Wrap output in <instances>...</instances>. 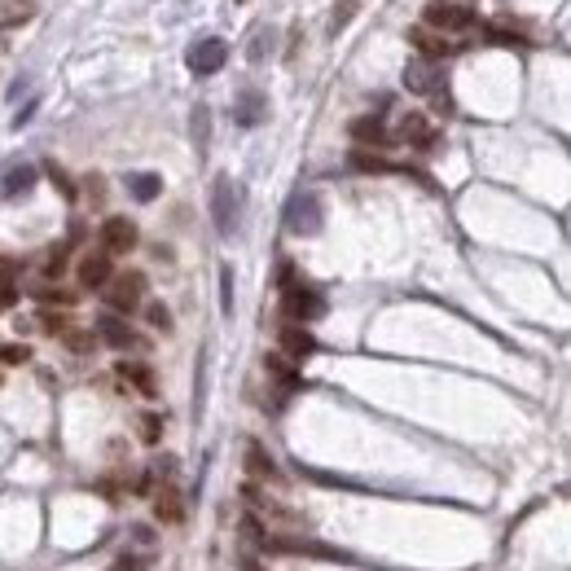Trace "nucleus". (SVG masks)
Masks as SVG:
<instances>
[{
	"mask_svg": "<svg viewBox=\"0 0 571 571\" xmlns=\"http://www.w3.org/2000/svg\"><path fill=\"white\" fill-rule=\"evenodd\" d=\"M422 22H427L431 31H440V35H461V31H475L479 13H475L470 4H457V0H427Z\"/></svg>",
	"mask_w": 571,
	"mask_h": 571,
	"instance_id": "obj_1",
	"label": "nucleus"
},
{
	"mask_svg": "<svg viewBox=\"0 0 571 571\" xmlns=\"http://www.w3.org/2000/svg\"><path fill=\"white\" fill-rule=\"evenodd\" d=\"M145 273H136V268H127V273H119L106 282V304H111L114 317H127V313H136L141 304H145Z\"/></svg>",
	"mask_w": 571,
	"mask_h": 571,
	"instance_id": "obj_2",
	"label": "nucleus"
},
{
	"mask_svg": "<svg viewBox=\"0 0 571 571\" xmlns=\"http://www.w3.org/2000/svg\"><path fill=\"white\" fill-rule=\"evenodd\" d=\"M212 220L225 237H233L242 225V185H233L228 176H216L212 185Z\"/></svg>",
	"mask_w": 571,
	"mask_h": 571,
	"instance_id": "obj_3",
	"label": "nucleus"
},
{
	"mask_svg": "<svg viewBox=\"0 0 571 571\" xmlns=\"http://www.w3.org/2000/svg\"><path fill=\"white\" fill-rule=\"evenodd\" d=\"M321 225H326V212H321L317 194H295L286 203V228L295 237H313V233H321Z\"/></svg>",
	"mask_w": 571,
	"mask_h": 571,
	"instance_id": "obj_4",
	"label": "nucleus"
},
{
	"mask_svg": "<svg viewBox=\"0 0 571 571\" xmlns=\"http://www.w3.org/2000/svg\"><path fill=\"white\" fill-rule=\"evenodd\" d=\"M282 308H286V317H290L295 326H304V321H317V317L326 313V299H321L313 286H286Z\"/></svg>",
	"mask_w": 571,
	"mask_h": 571,
	"instance_id": "obj_5",
	"label": "nucleus"
},
{
	"mask_svg": "<svg viewBox=\"0 0 571 571\" xmlns=\"http://www.w3.org/2000/svg\"><path fill=\"white\" fill-rule=\"evenodd\" d=\"M97 237H102V251H106V255H127V251L136 246V225H132L127 216H106Z\"/></svg>",
	"mask_w": 571,
	"mask_h": 571,
	"instance_id": "obj_6",
	"label": "nucleus"
},
{
	"mask_svg": "<svg viewBox=\"0 0 571 571\" xmlns=\"http://www.w3.org/2000/svg\"><path fill=\"white\" fill-rule=\"evenodd\" d=\"M225 62H228V44L216 40V35H212V40H198V44L189 49V71H194V75H216Z\"/></svg>",
	"mask_w": 571,
	"mask_h": 571,
	"instance_id": "obj_7",
	"label": "nucleus"
},
{
	"mask_svg": "<svg viewBox=\"0 0 571 571\" xmlns=\"http://www.w3.org/2000/svg\"><path fill=\"white\" fill-rule=\"evenodd\" d=\"M440 62H422V58H413L409 66H405V89L409 93H422V97H431V93H440Z\"/></svg>",
	"mask_w": 571,
	"mask_h": 571,
	"instance_id": "obj_8",
	"label": "nucleus"
},
{
	"mask_svg": "<svg viewBox=\"0 0 571 571\" xmlns=\"http://www.w3.org/2000/svg\"><path fill=\"white\" fill-rule=\"evenodd\" d=\"M111 277H114V268H111V255H106V251H89V255L80 259V286H84V290H102Z\"/></svg>",
	"mask_w": 571,
	"mask_h": 571,
	"instance_id": "obj_9",
	"label": "nucleus"
},
{
	"mask_svg": "<svg viewBox=\"0 0 571 571\" xmlns=\"http://www.w3.org/2000/svg\"><path fill=\"white\" fill-rule=\"evenodd\" d=\"M409 44L418 49V58H422V62H440V58H449V53H453V44H449L440 31H431V27H413V31H409Z\"/></svg>",
	"mask_w": 571,
	"mask_h": 571,
	"instance_id": "obj_10",
	"label": "nucleus"
},
{
	"mask_svg": "<svg viewBox=\"0 0 571 571\" xmlns=\"http://www.w3.org/2000/svg\"><path fill=\"white\" fill-rule=\"evenodd\" d=\"M97 339L106 343V347H119V351L141 347V339L127 330V321H123V317H114V313H102V317H97Z\"/></svg>",
	"mask_w": 571,
	"mask_h": 571,
	"instance_id": "obj_11",
	"label": "nucleus"
},
{
	"mask_svg": "<svg viewBox=\"0 0 571 571\" xmlns=\"http://www.w3.org/2000/svg\"><path fill=\"white\" fill-rule=\"evenodd\" d=\"M114 374H119L132 391H141V396H150V400L158 396V378H154V369H150V365H141V360H119V369H114Z\"/></svg>",
	"mask_w": 571,
	"mask_h": 571,
	"instance_id": "obj_12",
	"label": "nucleus"
},
{
	"mask_svg": "<svg viewBox=\"0 0 571 571\" xmlns=\"http://www.w3.org/2000/svg\"><path fill=\"white\" fill-rule=\"evenodd\" d=\"M264 114H268V102H264L259 89H242V93L233 97V119H237L242 127H255Z\"/></svg>",
	"mask_w": 571,
	"mask_h": 571,
	"instance_id": "obj_13",
	"label": "nucleus"
},
{
	"mask_svg": "<svg viewBox=\"0 0 571 571\" xmlns=\"http://www.w3.org/2000/svg\"><path fill=\"white\" fill-rule=\"evenodd\" d=\"M317 351V339L304 330V326H286L282 330V356L286 360H304V356H313Z\"/></svg>",
	"mask_w": 571,
	"mask_h": 571,
	"instance_id": "obj_14",
	"label": "nucleus"
},
{
	"mask_svg": "<svg viewBox=\"0 0 571 571\" xmlns=\"http://www.w3.org/2000/svg\"><path fill=\"white\" fill-rule=\"evenodd\" d=\"M351 136H356L360 145H391V132H387V123H382V119H374V114H360V119H351Z\"/></svg>",
	"mask_w": 571,
	"mask_h": 571,
	"instance_id": "obj_15",
	"label": "nucleus"
},
{
	"mask_svg": "<svg viewBox=\"0 0 571 571\" xmlns=\"http://www.w3.org/2000/svg\"><path fill=\"white\" fill-rule=\"evenodd\" d=\"M154 514H158L163 523H181V519H185V501H181L176 483H163V488L154 492Z\"/></svg>",
	"mask_w": 571,
	"mask_h": 571,
	"instance_id": "obj_16",
	"label": "nucleus"
},
{
	"mask_svg": "<svg viewBox=\"0 0 571 571\" xmlns=\"http://www.w3.org/2000/svg\"><path fill=\"white\" fill-rule=\"evenodd\" d=\"M400 136H405L409 145H418V150H431V145H436V132H431L427 114H405V119H400Z\"/></svg>",
	"mask_w": 571,
	"mask_h": 571,
	"instance_id": "obj_17",
	"label": "nucleus"
},
{
	"mask_svg": "<svg viewBox=\"0 0 571 571\" xmlns=\"http://www.w3.org/2000/svg\"><path fill=\"white\" fill-rule=\"evenodd\" d=\"M31 185H35V167H27V163H13V167L4 172V194H9V198L27 194Z\"/></svg>",
	"mask_w": 571,
	"mask_h": 571,
	"instance_id": "obj_18",
	"label": "nucleus"
},
{
	"mask_svg": "<svg viewBox=\"0 0 571 571\" xmlns=\"http://www.w3.org/2000/svg\"><path fill=\"white\" fill-rule=\"evenodd\" d=\"M127 189H132L136 203H154L158 189H163V181H158L154 172H136V176H127Z\"/></svg>",
	"mask_w": 571,
	"mask_h": 571,
	"instance_id": "obj_19",
	"label": "nucleus"
},
{
	"mask_svg": "<svg viewBox=\"0 0 571 571\" xmlns=\"http://www.w3.org/2000/svg\"><path fill=\"white\" fill-rule=\"evenodd\" d=\"M246 470L259 475V479H277V461L264 453L259 444H246Z\"/></svg>",
	"mask_w": 571,
	"mask_h": 571,
	"instance_id": "obj_20",
	"label": "nucleus"
},
{
	"mask_svg": "<svg viewBox=\"0 0 571 571\" xmlns=\"http://www.w3.org/2000/svg\"><path fill=\"white\" fill-rule=\"evenodd\" d=\"M264 369L282 382V387H299V378H295V369H290V360L282 356V351H273V356H264Z\"/></svg>",
	"mask_w": 571,
	"mask_h": 571,
	"instance_id": "obj_21",
	"label": "nucleus"
},
{
	"mask_svg": "<svg viewBox=\"0 0 571 571\" xmlns=\"http://www.w3.org/2000/svg\"><path fill=\"white\" fill-rule=\"evenodd\" d=\"M136 431L145 444H158L163 440V413H136Z\"/></svg>",
	"mask_w": 571,
	"mask_h": 571,
	"instance_id": "obj_22",
	"label": "nucleus"
},
{
	"mask_svg": "<svg viewBox=\"0 0 571 571\" xmlns=\"http://www.w3.org/2000/svg\"><path fill=\"white\" fill-rule=\"evenodd\" d=\"M194 141H198V154H207V141H212V111L207 106L194 111Z\"/></svg>",
	"mask_w": 571,
	"mask_h": 571,
	"instance_id": "obj_23",
	"label": "nucleus"
},
{
	"mask_svg": "<svg viewBox=\"0 0 571 571\" xmlns=\"http://www.w3.org/2000/svg\"><path fill=\"white\" fill-rule=\"evenodd\" d=\"M351 167H356V172H391V163L378 158V154H369V150H356V154H351Z\"/></svg>",
	"mask_w": 571,
	"mask_h": 571,
	"instance_id": "obj_24",
	"label": "nucleus"
},
{
	"mask_svg": "<svg viewBox=\"0 0 571 571\" xmlns=\"http://www.w3.org/2000/svg\"><path fill=\"white\" fill-rule=\"evenodd\" d=\"M62 339H66V347H71V351H80V356L97 347V335H93V330H66Z\"/></svg>",
	"mask_w": 571,
	"mask_h": 571,
	"instance_id": "obj_25",
	"label": "nucleus"
},
{
	"mask_svg": "<svg viewBox=\"0 0 571 571\" xmlns=\"http://www.w3.org/2000/svg\"><path fill=\"white\" fill-rule=\"evenodd\" d=\"M145 321H150L154 330H163V335H172V313H167L163 304H145Z\"/></svg>",
	"mask_w": 571,
	"mask_h": 571,
	"instance_id": "obj_26",
	"label": "nucleus"
},
{
	"mask_svg": "<svg viewBox=\"0 0 571 571\" xmlns=\"http://www.w3.org/2000/svg\"><path fill=\"white\" fill-rule=\"evenodd\" d=\"M0 360L4 365H27L31 360V347L27 343H0Z\"/></svg>",
	"mask_w": 571,
	"mask_h": 571,
	"instance_id": "obj_27",
	"label": "nucleus"
},
{
	"mask_svg": "<svg viewBox=\"0 0 571 571\" xmlns=\"http://www.w3.org/2000/svg\"><path fill=\"white\" fill-rule=\"evenodd\" d=\"M62 273H66V246H53L49 259H44V277L53 282V277H62Z\"/></svg>",
	"mask_w": 571,
	"mask_h": 571,
	"instance_id": "obj_28",
	"label": "nucleus"
},
{
	"mask_svg": "<svg viewBox=\"0 0 571 571\" xmlns=\"http://www.w3.org/2000/svg\"><path fill=\"white\" fill-rule=\"evenodd\" d=\"M356 4H360V0H339V4H335V18H330V31H343V27L351 22V13H356Z\"/></svg>",
	"mask_w": 571,
	"mask_h": 571,
	"instance_id": "obj_29",
	"label": "nucleus"
},
{
	"mask_svg": "<svg viewBox=\"0 0 571 571\" xmlns=\"http://www.w3.org/2000/svg\"><path fill=\"white\" fill-rule=\"evenodd\" d=\"M49 181H53V185L62 189V198H71V203H75V185H71V176H66V172H62L58 163H49Z\"/></svg>",
	"mask_w": 571,
	"mask_h": 571,
	"instance_id": "obj_30",
	"label": "nucleus"
},
{
	"mask_svg": "<svg viewBox=\"0 0 571 571\" xmlns=\"http://www.w3.org/2000/svg\"><path fill=\"white\" fill-rule=\"evenodd\" d=\"M40 326H44V335H66L71 330V321L62 313H40Z\"/></svg>",
	"mask_w": 571,
	"mask_h": 571,
	"instance_id": "obj_31",
	"label": "nucleus"
},
{
	"mask_svg": "<svg viewBox=\"0 0 571 571\" xmlns=\"http://www.w3.org/2000/svg\"><path fill=\"white\" fill-rule=\"evenodd\" d=\"M40 299H44V304H62V308H66V304H75V295H71V290H62V286H44V290H40Z\"/></svg>",
	"mask_w": 571,
	"mask_h": 571,
	"instance_id": "obj_32",
	"label": "nucleus"
},
{
	"mask_svg": "<svg viewBox=\"0 0 571 571\" xmlns=\"http://www.w3.org/2000/svg\"><path fill=\"white\" fill-rule=\"evenodd\" d=\"M264 44H273V31H255V40H251V62H264Z\"/></svg>",
	"mask_w": 571,
	"mask_h": 571,
	"instance_id": "obj_33",
	"label": "nucleus"
},
{
	"mask_svg": "<svg viewBox=\"0 0 571 571\" xmlns=\"http://www.w3.org/2000/svg\"><path fill=\"white\" fill-rule=\"evenodd\" d=\"M220 304L225 313H233V268H220Z\"/></svg>",
	"mask_w": 571,
	"mask_h": 571,
	"instance_id": "obj_34",
	"label": "nucleus"
},
{
	"mask_svg": "<svg viewBox=\"0 0 571 571\" xmlns=\"http://www.w3.org/2000/svg\"><path fill=\"white\" fill-rule=\"evenodd\" d=\"M111 571H145V559H136V554H123Z\"/></svg>",
	"mask_w": 571,
	"mask_h": 571,
	"instance_id": "obj_35",
	"label": "nucleus"
},
{
	"mask_svg": "<svg viewBox=\"0 0 571 571\" xmlns=\"http://www.w3.org/2000/svg\"><path fill=\"white\" fill-rule=\"evenodd\" d=\"M89 194H93V207H102V194H106V189H102V176L89 181Z\"/></svg>",
	"mask_w": 571,
	"mask_h": 571,
	"instance_id": "obj_36",
	"label": "nucleus"
},
{
	"mask_svg": "<svg viewBox=\"0 0 571 571\" xmlns=\"http://www.w3.org/2000/svg\"><path fill=\"white\" fill-rule=\"evenodd\" d=\"M242 571H264V567H259L255 559H242Z\"/></svg>",
	"mask_w": 571,
	"mask_h": 571,
	"instance_id": "obj_37",
	"label": "nucleus"
}]
</instances>
